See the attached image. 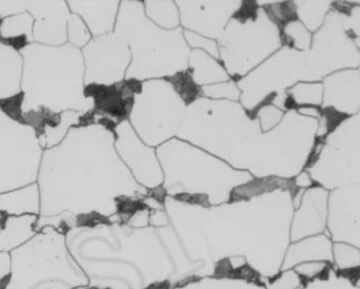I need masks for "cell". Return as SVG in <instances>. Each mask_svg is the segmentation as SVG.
<instances>
[{"mask_svg":"<svg viewBox=\"0 0 360 289\" xmlns=\"http://www.w3.org/2000/svg\"><path fill=\"white\" fill-rule=\"evenodd\" d=\"M113 130L103 124L73 127L62 143L44 150L37 185L39 217L117 214V198H134L131 177L115 149Z\"/></svg>","mask_w":360,"mask_h":289,"instance_id":"obj_1","label":"cell"},{"mask_svg":"<svg viewBox=\"0 0 360 289\" xmlns=\"http://www.w3.org/2000/svg\"><path fill=\"white\" fill-rule=\"evenodd\" d=\"M69 252L92 289H155L172 282L169 255L153 252L142 232L106 221L77 226L66 234Z\"/></svg>","mask_w":360,"mask_h":289,"instance_id":"obj_2","label":"cell"},{"mask_svg":"<svg viewBox=\"0 0 360 289\" xmlns=\"http://www.w3.org/2000/svg\"><path fill=\"white\" fill-rule=\"evenodd\" d=\"M22 57L20 103L22 114L49 110L58 114L75 111L87 114L96 98L85 92V63L81 49L26 44L18 50Z\"/></svg>","mask_w":360,"mask_h":289,"instance_id":"obj_3","label":"cell"},{"mask_svg":"<svg viewBox=\"0 0 360 289\" xmlns=\"http://www.w3.org/2000/svg\"><path fill=\"white\" fill-rule=\"evenodd\" d=\"M10 274L1 289H86L88 280L54 228L39 230L30 240L11 251Z\"/></svg>","mask_w":360,"mask_h":289,"instance_id":"obj_4","label":"cell"},{"mask_svg":"<svg viewBox=\"0 0 360 289\" xmlns=\"http://www.w3.org/2000/svg\"><path fill=\"white\" fill-rule=\"evenodd\" d=\"M43 153L34 127L14 120L0 105V193L37 183Z\"/></svg>","mask_w":360,"mask_h":289,"instance_id":"obj_5","label":"cell"},{"mask_svg":"<svg viewBox=\"0 0 360 289\" xmlns=\"http://www.w3.org/2000/svg\"><path fill=\"white\" fill-rule=\"evenodd\" d=\"M24 12L34 19L32 44L58 46L68 42V21L72 13L67 1H0L1 20Z\"/></svg>","mask_w":360,"mask_h":289,"instance_id":"obj_6","label":"cell"},{"mask_svg":"<svg viewBox=\"0 0 360 289\" xmlns=\"http://www.w3.org/2000/svg\"><path fill=\"white\" fill-rule=\"evenodd\" d=\"M82 54L85 63V86H110L123 82L128 50L125 42L115 32L92 38L82 49Z\"/></svg>","mask_w":360,"mask_h":289,"instance_id":"obj_7","label":"cell"},{"mask_svg":"<svg viewBox=\"0 0 360 289\" xmlns=\"http://www.w3.org/2000/svg\"><path fill=\"white\" fill-rule=\"evenodd\" d=\"M70 12L81 17L92 38L112 33L117 21V1H88L69 0Z\"/></svg>","mask_w":360,"mask_h":289,"instance_id":"obj_8","label":"cell"},{"mask_svg":"<svg viewBox=\"0 0 360 289\" xmlns=\"http://www.w3.org/2000/svg\"><path fill=\"white\" fill-rule=\"evenodd\" d=\"M311 262L333 264V246L328 238H311L292 244L285 251L281 271Z\"/></svg>","mask_w":360,"mask_h":289,"instance_id":"obj_9","label":"cell"},{"mask_svg":"<svg viewBox=\"0 0 360 289\" xmlns=\"http://www.w3.org/2000/svg\"><path fill=\"white\" fill-rule=\"evenodd\" d=\"M22 57L11 44L0 42V101L20 94Z\"/></svg>","mask_w":360,"mask_h":289,"instance_id":"obj_10","label":"cell"},{"mask_svg":"<svg viewBox=\"0 0 360 289\" xmlns=\"http://www.w3.org/2000/svg\"><path fill=\"white\" fill-rule=\"evenodd\" d=\"M37 219L34 214L6 217L0 226V252L10 253L30 240L37 233Z\"/></svg>","mask_w":360,"mask_h":289,"instance_id":"obj_11","label":"cell"},{"mask_svg":"<svg viewBox=\"0 0 360 289\" xmlns=\"http://www.w3.org/2000/svg\"><path fill=\"white\" fill-rule=\"evenodd\" d=\"M0 213H3L6 217L39 215L41 193L37 183L0 193Z\"/></svg>","mask_w":360,"mask_h":289,"instance_id":"obj_12","label":"cell"},{"mask_svg":"<svg viewBox=\"0 0 360 289\" xmlns=\"http://www.w3.org/2000/svg\"><path fill=\"white\" fill-rule=\"evenodd\" d=\"M174 289H266V287L252 278L212 276L189 281Z\"/></svg>","mask_w":360,"mask_h":289,"instance_id":"obj_13","label":"cell"},{"mask_svg":"<svg viewBox=\"0 0 360 289\" xmlns=\"http://www.w3.org/2000/svg\"><path fill=\"white\" fill-rule=\"evenodd\" d=\"M84 114L75 111H65L60 114V120L56 126L45 124L44 132L39 134V141L44 150L51 149L64 141L69 130L79 124Z\"/></svg>","mask_w":360,"mask_h":289,"instance_id":"obj_14","label":"cell"},{"mask_svg":"<svg viewBox=\"0 0 360 289\" xmlns=\"http://www.w3.org/2000/svg\"><path fill=\"white\" fill-rule=\"evenodd\" d=\"M282 179L275 176L260 177L255 179L250 183L238 186L231 190L229 203H237L240 200H248L254 196L260 195L267 191L282 187Z\"/></svg>","mask_w":360,"mask_h":289,"instance_id":"obj_15","label":"cell"},{"mask_svg":"<svg viewBox=\"0 0 360 289\" xmlns=\"http://www.w3.org/2000/svg\"><path fill=\"white\" fill-rule=\"evenodd\" d=\"M34 19L28 12L13 15L0 23V36L3 38L25 37L27 44H32V27Z\"/></svg>","mask_w":360,"mask_h":289,"instance_id":"obj_16","label":"cell"},{"mask_svg":"<svg viewBox=\"0 0 360 289\" xmlns=\"http://www.w3.org/2000/svg\"><path fill=\"white\" fill-rule=\"evenodd\" d=\"M166 79L174 86V90L186 105H191L203 94L201 86L193 80V69L191 71L188 69L186 71L178 72L174 75L168 76Z\"/></svg>","mask_w":360,"mask_h":289,"instance_id":"obj_17","label":"cell"},{"mask_svg":"<svg viewBox=\"0 0 360 289\" xmlns=\"http://www.w3.org/2000/svg\"><path fill=\"white\" fill-rule=\"evenodd\" d=\"M333 264L341 271L358 270L360 265V251L349 244H336L333 247Z\"/></svg>","mask_w":360,"mask_h":289,"instance_id":"obj_18","label":"cell"},{"mask_svg":"<svg viewBox=\"0 0 360 289\" xmlns=\"http://www.w3.org/2000/svg\"><path fill=\"white\" fill-rule=\"evenodd\" d=\"M274 23L279 27L280 35L285 33V27L288 23L299 20L296 4L292 1L279 2L278 4H269L264 6Z\"/></svg>","mask_w":360,"mask_h":289,"instance_id":"obj_19","label":"cell"},{"mask_svg":"<svg viewBox=\"0 0 360 289\" xmlns=\"http://www.w3.org/2000/svg\"><path fill=\"white\" fill-rule=\"evenodd\" d=\"M91 39V34L88 31L87 27L82 20L81 17L72 13L68 21L69 44L82 50Z\"/></svg>","mask_w":360,"mask_h":289,"instance_id":"obj_20","label":"cell"},{"mask_svg":"<svg viewBox=\"0 0 360 289\" xmlns=\"http://www.w3.org/2000/svg\"><path fill=\"white\" fill-rule=\"evenodd\" d=\"M266 289H300L303 280L294 269L283 270L264 283Z\"/></svg>","mask_w":360,"mask_h":289,"instance_id":"obj_21","label":"cell"},{"mask_svg":"<svg viewBox=\"0 0 360 289\" xmlns=\"http://www.w3.org/2000/svg\"><path fill=\"white\" fill-rule=\"evenodd\" d=\"M294 271L304 281H311L314 278L323 276L330 267L328 264L322 262H311V263L299 264L296 267L292 268Z\"/></svg>","mask_w":360,"mask_h":289,"instance_id":"obj_22","label":"cell"},{"mask_svg":"<svg viewBox=\"0 0 360 289\" xmlns=\"http://www.w3.org/2000/svg\"><path fill=\"white\" fill-rule=\"evenodd\" d=\"M319 112L326 118V132L323 135L324 137H328V135L332 134L345 120H347L351 116L349 114L338 111L334 107L323 108V109H320Z\"/></svg>","mask_w":360,"mask_h":289,"instance_id":"obj_23","label":"cell"},{"mask_svg":"<svg viewBox=\"0 0 360 289\" xmlns=\"http://www.w3.org/2000/svg\"><path fill=\"white\" fill-rule=\"evenodd\" d=\"M338 276L333 268H330L323 276L307 281L300 289H336Z\"/></svg>","mask_w":360,"mask_h":289,"instance_id":"obj_24","label":"cell"},{"mask_svg":"<svg viewBox=\"0 0 360 289\" xmlns=\"http://www.w3.org/2000/svg\"><path fill=\"white\" fill-rule=\"evenodd\" d=\"M258 8L256 1H243L241 8L233 15V18L242 23H245L248 20L255 21L258 17Z\"/></svg>","mask_w":360,"mask_h":289,"instance_id":"obj_25","label":"cell"},{"mask_svg":"<svg viewBox=\"0 0 360 289\" xmlns=\"http://www.w3.org/2000/svg\"><path fill=\"white\" fill-rule=\"evenodd\" d=\"M172 198L179 202L185 203L188 205H198L202 207H210V198L207 194L204 193H187V192H181V193L174 194Z\"/></svg>","mask_w":360,"mask_h":289,"instance_id":"obj_26","label":"cell"},{"mask_svg":"<svg viewBox=\"0 0 360 289\" xmlns=\"http://www.w3.org/2000/svg\"><path fill=\"white\" fill-rule=\"evenodd\" d=\"M326 137H324L323 135L316 137L315 143H314L313 148H311V152H309V158H307V162H305L303 169L311 168L317 162V160H319L322 148L326 145Z\"/></svg>","mask_w":360,"mask_h":289,"instance_id":"obj_27","label":"cell"},{"mask_svg":"<svg viewBox=\"0 0 360 289\" xmlns=\"http://www.w3.org/2000/svg\"><path fill=\"white\" fill-rule=\"evenodd\" d=\"M10 274V255L0 252V289L3 288Z\"/></svg>","mask_w":360,"mask_h":289,"instance_id":"obj_28","label":"cell"},{"mask_svg":"<svg viewBox=\"0 0 360 289\" xmlns=\"http://www.w3.org/2000/svg\"><path fill=\"white\" fill-rule=\"evenodd\" d=\"M276 96H277V93L271 92V94L267 95V96L265 97L260 103H258L256 107L252 108V109L250 110H246L245 112L246 114H248V117H250V120H255V118L257 117V115H258L259 111H261V110H262L263 108L266 107V105H271V103H273L274 99L276 98Z\"/></svg>","mask_w":360,"mask_h":289,"instance_id":"obj_29","label":"cell"},{"mask_svg":"<svg viewBox=\"0 0 360 289\" xmlns=\"http://www.w3.org/2000/svg\"><path fill=\"white\" fill-rule=\"evenodd\" d=\"M147 195L150 198H153V200H157L160 205L164 206L165 205V198L167 196V191H166L165 188L163 187V185L157 186L155 188H150V189L147 190Z\"/></svg>","mask_w":360,"mask_h":289,"instance_id":"obj_30","label":"cell"},{"mask_svg":"<svg viewBox=\"0 0 360 289\" xmlns=\"http://www.w3.org/2000/svg\"><path fill=\"white\" fill-rule=\"evenodd\" d=\"M336 289H359V286H358V284H355L353 278H349V276H338Z\"/></svg>","mask_w":360,"mask_h":289,"instance_id":"obj_31","label":"cell"},{"mask_svg":"<svg viewBox=\"0 0 360 289\" xmlns=\"http://www.w3.org/2000/svg\"><path fill=\"white\" fill-rule=\"evenodd\" d=\"M284 107L288 110H298L300 109V105L295 101L292 95H288L286 97L285 101H284Z\"/></svg>","mask_w":360,"mask_h":289,"instance_id":"obj_32","label":"cell"},{"mask_svg":"<svg viewBox=\"0 0 360 289\" xmlns=\"http://www.w3.org/2000/svg\"><path fill=\"white\" fill-rule=\"evenodd\" d=\"M333 6L339 12L345 13V14L349 15V12H351V6L349 4H337L336 2V4H333Z\"/></svg>","mask_w":360,"mask_h":289,"instance_id":"obj_33","label":"cell"},{"mask_svg":"<svg viewBox=\"0 0 360 289\" xmlns=\"http://www.w3.org/2000/svg\"><path fill=\"white\" fill-rule=\"evenodd\" d=\"M6 215L3 214V213H0V226L3 224V221H5Z\"/></svg>","mask_w":360,"mask_h":289,"instance_id":"obj_34","label":"cell"}]
</instances>
